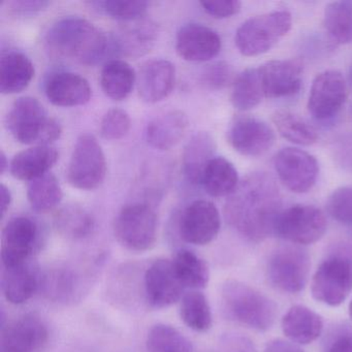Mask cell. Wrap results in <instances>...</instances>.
<instances>
[{
	"label": "cell",
	"instance_id": "42",
	"mask_svg": "<svg viewBox=\"0 0 352 352\" xmlns=\"http://www.w3.org/2000/svg\"><path fill=\"white\" fill-rule=\"evenodd\" d=\"M329 215L344 224L352 223V186L336 189L327 199Z\"/></svg>",
	"mask_w": 352,
	"mask_h": 352
},
{
	"label": "cell",
	"instance_id": "36",
	"mask_svg": "<svg viewBox=\"0 0 352 352\" xmlns=\"http://www.w3.org/2000/svg\"><path fill=\"white\" fill-rule=\"evenodd\" d=\"M323 25L336 44H352V1H335L324 10Z\"/></svg>",
	"mask_w": 352,
	"mask_h": 352
},
{
	"label": "cell",
	"instance_id": "43",
	"mask_svg": "<svg viewBox=\"0 0 352 352\" xmlns=\"http://www.w3.org/2000/svg\"><path fill=\"white\" fill-rule=\"evenodd\" d=\"M234 71L226 61H219L209 65L203 73L204 84L211 89H222L230 83L234 84Z\"/></svg>",
	"mask_w": 352,
	"mask_h": 352
},
{
	"label": "cell",
	"instance_id": "12",
	"mask_svg": "<svg viewBox=\"0 0 352 352\" xmlns=\"http://www.w3.org/2000/svg\"><path fill=\"white\" fill-rule=\"evenodd\" d=\"M274 168L286 188L308 192L316 182L319 166L316 158L298 148H283L274 157Z\"/></svg>",
	"mask_w": 352,
	"mask_h": 352
},
{
	"label": "cell",
	"instance_id": "25",
	"mask_svg": "<svg viewBox=\"0 0 352 352\" xmlns=\"http://www.w3.org/2000/svg\"><path fill=\"white\" fill-rule=\"evenodd\" d=\"M284 335L298 345H307L318 339L323 331L320 315L302 305L292 307L281 321Z\"/></svg>",
	"mask_w": 352,
	"mask_h": 352
},
{
	"label": "cell",
	"instance_id": "47",
	"mask_svg": "<svg viewBox=\"0 0 352 352\" xmlns=\"http://www.w3.org/2000/svg\"><path fill=\"white\" fill-rule=\"evenodd\" d=\"M8 6V11L15 16L34 15L38 12L43 11L48 1H36V0H20V1H9L6 3Z\"/></svg>",
	"mask_w": 352,
	"mask_h": 352
},
{
	"label": "cell",
	"instance_id": "52",
	"mask_svg": "<svg viewBox=\"0 0 352 352\" xmlns=\"http://www.w3.org/2000/svg\"><path fill=\"white\" fill-rule=\"evenodd\" d=\"M348 83H349L350 88L352 89V65L350 67L349 72H348Z\"/></svg>",
	"mask_w": 352,
	"mask_h": 352
},
{
	"label": "cell",
	"instance_id": "40",
	"mask_svg": "<svg viewBox=\"0 0 352 352\" xmlns=\"http://www.w3.org/2000/svg\"><path fill=\"white\" fill-rule=\"evenodd\" d=\"M102 13L113 19L131 22L143 19L148 11L149 3L140 0H107L94 3Z\"/></svg>",
	"mask_w": 352,
	"mask_h": 352
},
{
	"label": "cell",
	"instance_id": "48",
	"mask_svg": "<svg viewBox=\"0 0 352 352\" xmlns=\"http://www.w3.org/2000/svg\"><path fill=\"white\" fill-rule=\"evenodd\" d=\"M265 352H304V350L294 342L276 339L267 344Z\"/></svg>",
	"mask_w": 352,
	"mask_h": 352
},
{
	"label": "cell",
	"instance_id": "26",
	"mask_svg": "<svg viewBox=\"0 0 352 352\" xmlns=\"http://www.w3.org/2000/svg\"><path fill=\"white\" fill-rule=\"evenodd\" d=\"M38 287H41V277L28 261L15 267H3L1 289L11 304H25Z\"/></svg>",
	"mask_w": 352,
	"mask_h": 352
},
{
	"label": "cell",
	"instance_id": "18",
	"mask_svg": "<svg viewBox=\"0 0 352 352\" xmlns=\"http://www.w3.org/2000/svg\"><path fill=\"white\" fill-rule=\"evenodd\" d=\"M302 61L298 59L272 60L259 67L265 98H281L294 96L302 83Z\"/></svg>",
	"mask_w": 352,
	"mask_h": 352
},
{
	"label": "cell",
	"instance_id": "22",
	"mask_svg": "<svg viewBox=\"0 0 352 352\" xmlns=\"http://www.w3.org/2000/svg\"><path fill=\"white\" fill-rule=\"evenodd\" d=\"M45 94L55 106L71 108L87 104L92 92L85 78L71 72H58L47 80Z\"/></svg>",
	"mask_w": 352,
	"mask_h": 352
},
{
	"label": "cell",
	"instance_id": "53",
	"mask_svg": "<svg viewBox=\"0 0 352 352\" xmlns=\"http://www.w3.org/2000/svg\"><path fill=\"white\" fill-rule=\"evenodd\" d=\"M349 316H350V318L352 319V300H351V302H350V304H349Z\"/></svg>",
	"mask_w": 352,
	"mask_h": 352
},
{
	"label": "cell",
	"instance_id": "2",
	"mask_svg": "<svg viewBox=\"0 0 352 352\" xmlns=\"http://www.w3.org/2000/svg\"><path fill=\"white\" fill-rule=\"evenodd\" d=\"M46 44L54 54L94 65L112 52L111 40L94 24L80 17H65L51 26Z\"/></svg>",
	"mask_w": 352,
	"mask_h": 352
},
{
	"label": "cell",
	"instance_id": "21",
	"mask_svg": "<svg viewBox=\"0 0 352 352\" xmlns=\"http://www.w3.org/2000/svg\"><path fill=\"white\" fill-rule=\"evenodd\" d=\"M137 81L142 100L155 104L172 94L176 82V69L170 61L153 59L142 65Z\"/></svg>",
	"mask_w": 352,
	"mask_h": 352
},
{
	"label": "cell",
	"instance_id": "19",
	"mask_svg": "<svg viewBox=\"0 0 352 352\" xmlns=\"http://www.w3.org/2000/svg\"><path fill=\"white\" fill-rule=\"evenodd\" d=\"M176 50L184 60L206 63L217 56L221 50V38L217 32L203 24H186L177 34Z\"/></svg>",
	"mask_w": 352,
	"mask_h": 352
},
{
	"label": "cell",
	"instance_id": "1",
	"mask_svg": "<svg viewBox=\"0 0 352 352\" xmlns=\"http://www.w3.org/2000/svg\"><path fill=\"white\" fill-rule=\"evenodd\" d=\"M282 210V197L267 173H252L240 182L226 201L228 224L250 242L265 240L275 232Z\"/></svg>",
	"mask_w": 352,
	"mask_h": 352
},
{
	"label": "cell",
	"instance_id": "30",
	"mask_svg": "<svg viewBox=\"0 0 352 352\" xmlns=\"http://www.w3.org/2000/svg\"><path fill=\"white\" fill-rule=\"evenodd\" d=\"M201 185L214 197H230L240 184L239 175L232 162L224 157H214L204 172Z\"/></svg>",
	"mask_w": 352,
	"mask_h": 352
},
{
	"label": "cell",
	"instance_id": "50",
	"mask_svg": "<svg viewBox=\"0 0 352 352\" xmlns=\"http://www.w3.org/2000/svg\"><path fill=\"white\" fill-rule=\"evenodd\" d=\"M0 206H1V217H5L7 212L9 211L10 206L12 204V193L9 187L6 186L5 184L0 185Z\"/></svg>",
	"mask_w": 352,
	"mask_h": 352
},
{
	"label": "cell",
	"instance_id": "9",
	"mask_svg": "<svg viewBox=\"0 0 352 352\" xmlns=\"http://www.w3.org/2000/svg\"><path fill=\"white\" fill-rule=\"evenodd\" d=\"M311 257L298 246H283L272 253L267 263L270 283L280 292L298 294L308 283Z\"/></svg>",
	"mask_w": 352,
	"mask_h": 352
},
{
	"label": "cell",
	"instance_id": "35",
	"mask_svg": "<svg viewBox=\"0 0 352 352\" xmlns=\"http://www.w3.org/2000/svg\"><path fill=\"white\" fill-rule=\"evenodd\" d=\"M28 199L34 211L46 213L58 207L63 199V188L58 179L48 173L30 181L28 187Z\"/></svg>",
	"mask_w": 352,
	"mask_h": 352
},
{
	"label": "cell",
	"instance_id": "46",
	"mask_svg": "<svg viewBox=\"0 0 352 352\" xmlns=\"http://www.w3.org/2000/svg\"><path fill=\"white\" fill-rule=\"evenodd\" d=\"M333 155L344 170L352 172V133L342 135L335 142Z\"/></svg>",
	"mask_w": 352,
	"mask_h": 352
},
{
	"label": "cell",
	"instance_id": "33",
	"mask_svg": "<svg viewBox=\"0 0 352 352\" xmlns=\"http://www.w3.org/2000/svg\"><path fill=\"white\" fill-rule=\"evenodd\" d=\"M55 226L61 236L69 240H83L94 232V216L79 205H67L55 216Z\"/></svg>",
	"mask_w": 352,
	"mask_h": 352
},
{
	"label": "cell",
	"instance_id": "6",
	"mask_svg": "<svg viewBox=\"0 0 352 352\" xmlns=\"http://www.w3.org/2000/svg\"><path fill=\"white\" fill-rule=\"evenodd\" d=\"M292 15L275 11L250 18L236 32V48L244 56H257L269 52L292 28Z\"/></svg>",
	"mask_w": 352,
	"mask_h": 352
},
{
	"label": "cell",
	"instance_id": "44",
	"mask_svg": "<svg viewBox=\"0 0 352 352\" xmlns=\"http://www.w3.org/2000/svg\"><path fill=\"white\" fill-rule=\"evenodd\" d=\"M217 352H258L254 342L240 333H223L218 341Z\"/></svg>",
	"mask_w": 352,
	"mask_h": 352
},
{
	"label": "cell",
	"instance_id": "37",
	"mask_svg": "<svg viewBox=\"0 0 352 352\" xmlns=\"http://www.w3.org/2000/svg\"><path fill=\"white\" fill-rule=\"evenodd\" d=\"M180 302V317L186 327L199 333L211 329L213 315L209 300L203 292L199 290L187 292Z\"/></svg>",
	"mask_w": 352,
	"mask_h": 352
},
{
	"label": "cell",
	"instance_id": "13",
	"mask_svg": "<svg viewBox=\"0 0 352 352\" xmlns=\"http://www.w3.org/2000/svg\"><path fill=\"white\" fill-rule=\"evenodd\" d=\"M186 288L179 279L172 259L160 258L151 263L144 275V296L154 309H164L182 300Z\"/></svg>",
	"mask_w": 352,
	"mask_h": 352
},
{
	"label": "cell",
	"instance_id": "39",
	"mask_svg": "<svg viewBox=\"0 0 352 352\" xmlns=\"http://www.w3.org/2000/svg\"><path fill=\"white\" fill-rule=\"evenodd\" d=\"M147 352H193L191 342L172 325L157 323L146 338Z\"/></svg>",
	"mask_w": 352,
	"mask_h": 352
},
{
	"label": "cell",
	"instance_id": "38",
	"mask_svg": "<svg viewBox=\"0 0 352 352\" xmlns=\"http://www.w3.org/2000/svg\"><path fill=\"white\" fill-rule=\"evenodd\" d=\"M280 135L298 145L310 146L316 143L318 135L314 127L289 111H277L272 117Z\"/></svg>",
	"mask_w": 352,
	"mask_h": 352
},
{
	"label": "cell",
	"instance_id": "28",
	"mask_svg": "<svg viewBox=\"0 0 352 352\" xmlns=\"http://www.w3.org/2000/svg\"><path fill=\"white\" fill-rule=\"evenodd\" d=\"M34 77V67L23 53L8 52L0 59V91L15 94L23 91Z\"/></svg>",
	"mask_w": 352,
	"mask_h": 352
},
{
	"label": "cell",
	"instance_id": "4",
	"mask_svg": "<svg viewBox=\"0 0 352 352\" xmlns=\"http://www.w3.org/2000/svg\"><path fill=\"white\" fill-rule=\"evenodd\" d=\"M8 131L24 145L51 146L63 135V126L44 106L30 96L18 98L7 116Z\"/></svg>",
	"mask_w": 352,
	"mask_h": 352
},
{
	"label": "cell",
	"instance_id": "34",
	"mask_svg": "<svg viewBox=\"0 0 352 352\" xmlns=\"http://www.w3.org/2000/svg\"><path fill=\"white\" fill-rule=\"evenodd\" d=\"M265 98L259 69H247L232 84V106L239 111H249L261 104Z\"/></svg>",
	"mask_w": 352,
	"mask_h": 352
},
{
	"label": "cell",
	"instance_id": "23",
	"mask_svg": "<svg viewBox=\"0 0 352 352\" xmlns=\"http://www.w3.org/2000/svg\"><path fill=\"white\" fill-rule=\"evenodd\" d=\"M188 123V118L182 111H168L148 123L146 140L154 149L160 151L172 149L184 138Z\"/></svg>",
	"mask_w": 352,
	"mask_h": 352
},
{
	"label": "cell",
	"instance_id": "51",
	"mask_svg": "<svg viewBox=\"0 0 352 352\" xmlns=\"http://www.w3.org/2000/svg\"><path fill=\"white\" fill-rule=\"evenodd\" d=\"M9 160H8L7 155H6L5 152H0V173H1V174H5L6 170L9 168Z\"/></svg>",
	"mask_w": 352,
	"mask_h": 352
},
{
	"label": "cell",
	"instance_id": "5",
	"mask_svg": "<svg viewBox=\"0 0 352 352\" xmlns=\"http://www.w3.org/2000/svg\"><path fill=\"white\" fill-rule=\"evenodd\" d=\"M352 292V253L346 247L336 249L313 276V298L327 306L337 307L345 302Z\"/></svg>",
	"mask_w": 352,
	"mask_h": 352
},
{
	"label": "cell",
	"instance_id": "29",
	"mask_svg": "<svg viewBox=\"0 0 352 352\" xmlns=\"http://www.w3.org/2000/svg\"><path fill=\"white\" fill-rule=\"evenodd\" d=\"M137 77L135 69L126 61L112 59L102 67L100 86L108 98L119 102L133 91Z\"/></svg>",
	"mask_w": 352,
	"mask_h": 352
},
{
	"label": "cell",
	"instance_id": "31",
	"mask_svg": "<svg viewBox=\"0 0 352 352\" xmlns=\"http://www.w3.org/2000/svg\"><path fill=\"white\" fill-rule=\"evenodd\" d=\"M41 287L53 302H72L81 292V278L69 267H57L41 277Z\"/></svg>",
	"mask_w": 352,
	"mask_h": 352
},
{
	"label": "cell",
	"instance_id": "32",
	"mask_svg": "<svg viewBox=\"0 0 352 352\" xmlns=\"http://www.w3.org/2000/svg\"><path fill=\"white\" fill-rule=\"evenodd\" d=\"M172 263L179 279L186 289H203L209 283V267L193 251L180 249L175 253Z\"/></svg>",
	"mask_w": 352,
	"mask_h": 352
},
{
	"label": "cell",
	"instance_id": "20",
	"mask_svg": "<svg viewBox=\"0 0 352 352\" xmlns=\"http://www.w3.org/2000/svg\"><path fill=\"white\" fill-rule=\"evenodd\" d=\"M157 34V26L149 20L143 18L127 22L111 38L112 52L129 58H139L151 51Z\"/></svg>",
	"mask_w": 352,
	"mask_h": 352
},
{
	"label": "cell",
	"instance_id": "27",
	"mask_svg": "<svg viewBox=\"0 0 352 352\" xmlns=\"http://www.w3.org/2000/svg\"><path fill=\"white\" fill-rule=\"evenodd\" d=\"M216 145L209 133H195L185 146L182 156L183 174L191 184H201L204 172L215 156Z\"/></svg>",
	"mask_w": 352,
	"mask_h": 352
},
{
	"label": "cell",
	"instance_id": "49",
	"mask_svg": "<svg viewBox=\"0 0 352 352\" xmlns=\"http://www.w3.org/2000/svg\"><path fill=\"white\" fill-rule=\"evenodd\" d=\"M327 352H352V333L343 331L329 346Z\"/></svg>",
	"mask_w": 352,
	"mask_h": 352
},
{
	"label": "cell",
	"instance_id": "41",
	"mask_svg": "<svg viewBox=\"0 0 352 352\" xmlns=\"http://www.w3.org/2000/svg\"><path fill=\"white\" fill-rule=\"evenodd\" d=\"M131 120L126 111L113 108L109 110L100 121V135L107 141H118L129 133Z\"/></svg>",
	"mask_w": 352,
	"mask_h": 352
},
{
	"label": "cell",
	"instance_id": "15",
	"mask_svg": "<svg viewBox=\"0 0 352 352\" xmlns=\"http://www.w3.org/2000/svg\"><path fill=\"white\" fill-rule=\"evenodd\" d=\"M221 218L216 206L199 199L185 208L178 222V232L184 242L204 246L215 240L219 234Z\"/></svg>",
	"mask_w": 352,
	"mask_h": 352
},
{
	"label": "cell",
	"instance_id": "3",
	"mask_svg": "<svg viewBox=\"0 0 352 352\" xmlns=\"http://www.w3.org/2000/svg\"><path fill=\"white\" fill-rule=\"evenodd\" d=\"M220 302L228 319L256 331L271 329L277 317V306L273 300L236 280L222 285Z\"/></svg>",
	"mask_w": 352,
	"mask_h": 352
},
{
	"label": "cell",
	"instance_id": "24",
	"mask_svg": "<svg viewBox=\"0 0 352 352\" xmlns=\"http://www.w3.org/2000/svg\"><path fill=\"white\" fill-rule=\"evenodd\" d=\"M58 158V151L52 146H34L14 156L10 172L14 178L30 182L48 174Z\"/></svg>",
	"mask_w": 352,
	"mask_h": 352
},
{
	"label": "cell",
	"instance_id": "16",
	"mask_svg": "<svg viewBox=\"0 0 352 352\" xmlns=\"http://www.w3.org/2000/svg\"><path fill=\"white\" fill-rule=\"evenodd\" d=\"M275 139L271 125L254 117H236L228 131L230 146L238 153L249 157L267 153L273 147Z\"/></svg>",
	"mask_w": 352,
	"mask_h": 352
},
{
	"label": "cell",
	"instance_id": "8",
	"mask_svg": "<svg viewBox=\"0 0 352 352\" xmlns=\"http://www.w3.org/2000/svg\"><path fill=\"white\" fill-rule=\"evenodd\" d=\"M107 160L94 135L83 133L78 138L67 168V180L75 188L94 190L104 182Z\"/></svg>",
	"mask_w": 352,
	"mask_h": 352
},
{
	"label": "cell",
	"instance_id": "11",
	"mask_svg": "<svg viewBox=\"0 0 352 352\" xmlns=\"http://www.w3.org/2000/svg\"><path fill=\"white\" fill-rule=\"evenodd\" d=\"M42 230L36 220L28 216L12 218L3 230L1 263L3 267L28 263L40 246Z\"/></svg>",
	"mask_w": 352,
	"mask_h": 352
},
{
	"label": "cell",
	"instance_id": "45",
	"mask_svg": "<svg viewBox=\"0 0 352 352\" xmlns=\"http://www.w3.org/2000/svg\"><path fill=\"white\" fill-rule=\"evenodd\" d=\"M204 11L216 19H226L240 12L241 3L238 0H214L201 3Z\"/></svg>",
	"mask_w": 352,
	"mask_h": 352
},
{
	"label": "cell",
	"instance_id": "14",
	"mask_svg": "<svg viewBox=\"0 0 352 352\" xmlns=\"http://www.w3.org/2000/svg\"><path fill=\"white\" fill-rule=\"evenodd\" d=\"M347 98V84L340 72L325 71L315 77L309 94L308 110L318 121L339 114Z\"/></svg>",
	"mask_w": 352,
	"mask_h": 352
},
{
	"label": "cell",
	"instance_id": "10",
	"mask_svg": "<svg viewBox=\"0 0 352 352\" xmlns=\"http://www.w3.org/2000/svg\"><path fill=\"white\" fill-rule=\"evenodd\" d=\"M327 228V218L318 208L296 205L280 213L274 234L292 244L309 245L320 240Z\"/></svg>",
	"mask_w": 352,
	"mask_h": 352
},
{
	"label": "cell",
	"instance_id": "7",
	"mask_svg": "<svg viewBox=\"0 0 352 352\" xmlns=\"http://www.w3.org/2000/svg\"><path fill=\"white\" fill-rule=\"evenodd\" d=\"M158 220L155 211L147 204L125 206L115 219L117 241L127 250L144 252L155 245Z\"/></svg>",
	"mask_w": 352,
	"mask_h": 352
},
{
	"label": "cell",
	"instance_id": "17",
	"mask_svg": "<svg viewBox=\"0 0 352 352\" xmlns=\"http://www.w3.org/2000/svg\"><path fill=\"white\" fill-rule=\"evenodd\" d=\"M48 339L44 321L36 315H24L1 329L0 352H40Z\"/></svg>",
	"mask_w": 352,
	"mask_h": 352
}]
</instances>
